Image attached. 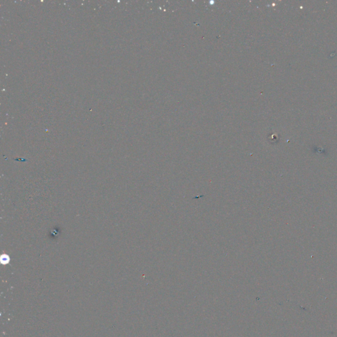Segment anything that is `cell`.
<instances>
[{
	"instance_id": "cell-1",
	"label": "cell",
	"mask_w": 337,
	"mask_h": 337,
	"mask_svg": "<svg viewBox=\"0 0 337 337\" xmlns=\"http://www.w3.org/2000/svg\"><path fill=\"white\" fill-rule=\"evenodd\" d=\"M1 262L2 263H4V264H6L8 262H9V257H8L7 255H3L2 257H1Z\"/></svg>"
}]
</instances>
